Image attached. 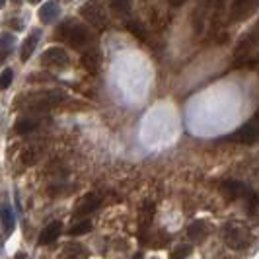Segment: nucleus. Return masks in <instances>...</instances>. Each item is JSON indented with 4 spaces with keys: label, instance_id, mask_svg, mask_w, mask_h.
<instances>
[{
    "label": "nucleus",
    "instance_id": "1",
    "mask_svg": "<svg viewBox=\"0 0 259 259\" xmlns=\"http://www.w3.org/2000/svg\"><path fill=\"white\" fill-rule=\"evenodd\" d=\"M63 100H65V92H59V90L31 92V94L22 96L16 102V107L18 109H24V111H39V109H47L51 105L61 104Z\"/></svg>",
    "mask_w": 259,
    "mask_h": 259
},
{
    "label": "nucleus",
    "instance_id": "2",
    "mask_svg": "<svg viewBox=\"0 0 259 259\" xmlns=\"http://www.w3.org/2000/svg\"><path fill=\"white\" fill-rule=\"evenodd\" d=\"M57 37L66 41L74 49H84L86 45H90L92 33L86 26L78 24L74 20H66L65 24H61V27L57 29Z\"/></svg>",
    "mask_w": 259,
    "mask_h": 259
},
{
    "label": "nucleus",
    "instance_id": "3",
    "mask_svg": "<svg viewBox=\"0 0 259 259\" xmlns=\"http://www.w3.org/2000/svg\"><path fill=\"white\" fill-rule=\"evenodd\" d=\"M222 238H224V242L228 244V247H232V249H244V247H247L249 242H251L249 230H247L244 224H240V222H230V224H226L224 230H222Z\"/></svg>",
    "mask_w": 259,
    "mask_h": 259
},
{
    "label": "nucleus",
    "instance_id": "4",
    "mask_svg": "<svg viewBox=\"0 0 259 259\" xmlns=\"http://www.w3.org/2000/svg\"><path fill=\"white\" fill-rule=\"evenodd\" d=\"M222 191L228 195L230 199H242V201H246L249 210H253V207L257 205V195L253 193L246 183L236 182V180H226V182L222 183Z\"/></svg>",
    "mask_w": 259,
    "mask_h": 259
},
{
    "label": "nucleus",
    "instance_id": "5",
    "mask_svg": "<svg viewBox=\"0 0 259 259\" xmlns=\"http://www.w3.org/2000/svg\"><path fill=\"white\" fill-rule=\"evenodd\" d=\"M80 16L90 24V26L98 27V29H104L107 26V12H105V6L100 0H90L86 2L82 8H80Z\"/></svg>",
    "mask_w": 259,
    "mask_h": 259
},
{
    "label": "nucleus",
    "instance_id": "6",
    "mask_svg": "<svg viewBox=\"0 0 259 259\" xmlns=\"http://www.w3.org/2000/svg\"><path fill=\"white\" fill-rule=\"evenodd\" d=\"M228 141L242 143V144L257 143L259 141V111H255L247 123H244L236 133H232V137H228Z\"/></svg>",
    "mask_w": 259,
    "mask_h": 259
},
{
    "label": "nucleus",
    "instance_id": "7",
    "mask_svg": "<svg viewBox=\"0 0 259 259\" xmlns=\"http://www.w3.org/2000/svg\"><path fill=\"white\" fill-rule=\"evenodd\" d=\"M41 65L47 68H63L68 65V55L63 47H49L41 57Z\"/></svg>",
    "mask_w": 259,
    "mask_h": 259
},
{
    "label": "nucleus",
    "instance_id": "8",
    "mask_svg": "<svg viewBox=\"0 0 259 259\" xmlns=\"http://www.w3.org/2000/svg\"><path fill=\"white\" fill-rule=\"evenodd\" d=\"M257 6H259V0H234L232 10H230L232 22H242V20L249 18Z\"/></svg>",
    "mask_w": 259,
    "mask_h": 259
},
{
    "label": "nucleus",
    "instance_id": "9",
    "mask_svg": "<svg viewBox=\"0 0 259 259\" xmlns=\"http://www.w3.org/2000/svg\"><path fill=\"white\" fill-rule=\"evenodd\" d=\"M63 232V224L59 221H53L49 222L45 228H43V232L39 234V246H47V244H53L59 236Z\"/></svg>",
    "mask_w": 259,
    "mask_h": 259
},
{
    "label": "nucleus",
    "instance_id": "10",
    "mask_svg": "<svg viewBox=\"0 0 259 259\" xmlns=\"http://www.w3.org/2000/svg\"><path fill=\"white\" fill-rule=\"evenodd\" d=\"M100 205V197H96V195H84L80 201L76 203V207H74V214L76 217H84V214H90L96 210V207Z\"/></svg>",
    "mask_w": 259,
    "mask_h": 259
},
{
    "label": "nucleus",
    "instance_id": "11",
    "mask_svg": "<svg viewBox=\"0 0 259 259\" xmlns=\"http://www.w3.org/2000/svg\"><path fill=\"white\" fill-rule=\"evenodd\" d=\"M39 37H41V31H39V29H33V31L29 33V37L24 41V45H22V53H20V57H22V61H24V63L29 61L31 53L35 51V47H37V43H39Z\"/></svg>",
    "mask_w": 259,
    "mask_h": 259
},
{
    "label": "nucleus",
    "instance_id": "12",
    "mask_svg": "<svg viewBox=\"0 0 259 259\" xmlns=\"http://www.w3.org/2000/svg\"><path fill=\"white\" fill-rule=\"evenodd\" d=\"M59 14H61L59 4L51 0V2H47V4L41 6V10H39V20H41L43 24H53V22L59 18Z\"/></svg>",
    "mask_w": 259,
    "mask_h": 259
},
{
    "label": "nucleus",
    "instance_id": "13",
    "mask_svg": "<svg viewBox=\"0 0 259 259\" xmlns=\"http://www.w3.org/2000/svg\"><path fill=\"white\" fill-rule=\"evenodd\" d=\"M80 63L82 66L88 70V72H98V68H100V55L96 51H86L82 55V59H80Z\"/></svg>",
    "mask_w": 259,
    "mask_h": 259
},
{
    "label": "nucleus",
    "instance_id": "14",
    "mask_svg": "<svg viewBox=\"0 0 259 259\" xmlns=\"http://www.w3.org/2000/svg\"><path fill=\"white\" fill-rule=\"evenodd\" d=\"M0 221H2V226H4V230L6 234H10L14 230V212L10 205H2L0 207Z\"/></svg>",
    "mask_w": 259,
    "mask_h": 259
},
{
    "label": "nucleus",
    "instance_id": "15",
    "mask_svg": "<svg viewBox=\"0 0 259 259\" xmlns=\"http://www.w3.org/2000/svg\"><path fill=\"white\" fill-rule=\"evenodd\" d=\"M35 127H37V121H35V119L24 117V119H18V123L14 125V131H16L18 135H27V133H31Z\"/></svg>",
    "mask_w": 259,
    "mask_h": 259
},
{
    "label": "nucleus",
    "instance_id": "16",
    "mask_svg": "<svg viewBox=\"0 0 259 259\" xmlns=\"http://www.w3.org/2000/svg\"><path fill=\"white\" fill-rule=\"evenodd\" d=\"M61 257H65V259H86L88 257V251H86L82 246H78V244H72V246L66 247L65 253H63Z\"/></svg>",
    "mask_w": 259,
    "mask_h": 259
},
{
    "label": "nucleus",
    "instance_id": "17",
    "mask_svg": "<svg viewBox=\"0 0 259 259\" xmlns=\"http://www.w3.org/2000/svg\"><path fill=\"white\" fill-rule=\"evenodd\" d=\"M14 43H16V39L14 35L10 33H4L2 37H0V59H6L14 49Z\"/></svg>",
    "mask_w": 259,
    "mask_h": 259
},
{
    "label": "nucleus",
    "instance_id": "18",
    "mask_svg": "<svg viewBox=\"0 0 259 259\" xmlns=\"http://www.w3.org/2000/svg\"><path fill=\"white\" fill-rule=\"evenodd\" d=\"M189 236L193 238V240H203L205 236H207V232H208V228H207V224L203 221H197V222H193L191 226H189Z\"/></svg>",
    "mask_w": 259,
    "mask_h": 259
},
{
    "label": "nucleus",
    "instance_id": "19",
    "mask_svg": "<svg viewBox=\"0 0 259 259\" xmlns=\"http://www.w3.org/2000/svg\"><path fill=\"white\" fill-rule=\"evenodd\" d=\"M90 230H92V222L82 221L70 228V234H72V236H80V234H86V232H90Z\"/></svg>",
    "mask_w": 259,
    "mask_h": 259
},
{
    "label": "nucleus",
    "instance_id": "20",
    "mask_svg": "<svg viewBox=\"0 0 259 259\" xmlns=\"http://www.w3.org/2000/svg\"><path fill=\"white\" fill-rule=\"evenodd\" d=\"M109 4H111V8L119 14H127L131 10L129 0H109Z\"/></svg>",
    "mask_w": 259,
    "mask_h": 259
},
{
    "label": "nucleus",
    "instance_id": "21",
    "mask_svg": "<svg viewBox=\"0 0 259 259\" xmlns=\"http://www.w3.org/2000/svg\"><path fill=\"white\" fill-rule=\"evenodd\" d=\"M12 70L10 68H6L2 74H0V90H6V88H10V84H12Z\"/></svg>",
    "mask_w": 259,
    "mask_h": 259
},
{
    "label": "nucleus",
    "instance_id": "22",
    "mask_svg": "<svg viewBox=\"0 0 259 259\" xmlns=\"http://www.w3.org/2000/svg\"><path fill=\"white\" fill-rule=\"evenodd\" d=\"M191 251H193V246H180L171 253V259H185Z\"/></svg>",
    "mask_w": 259,
    "mask_h": 259
},
{
    "label": "nucleus",
    "instance_id": "23",
    "mask_svg": "<svg viewBox=\"0 0 259 259\" xmlns=\"http://www.w3.org/2000/svg\"><path fill=\"white\" fill-rule=\"evenodd\" d=\"M185 2H187V0H169V4H171V6H176V8H180V6H183Z\"/></svg>",
    "mask_w": 259,
    "mask_h": 259
},
{
    "label": "nucleus",
    "instance_id": "24",
    "mask_svg": "<svg viewBox=\"0 0 259 259\" xmlns=\"http://www.w3.org/2000/svg\"><path fill=\"white\" fill-rule=\"evenodd\" d=\"M14 259H29V257H27L26 253H22V251H20V253H16V257Z\"/></svg>",
    "mask_w": 259,
    "mask_h": 259
},
{
    "label": "nucleus",
    "instance_id": "25",
    "mask_svg": "<svg viewBox=\"0 0 259 259\" xmlns=\"http://www.w3.org/2000/svg\"><path fill=\"white\" fill-rule=\"evenodd\" d=\"M133 259H143V255H141V253H137V255H135Z\"/></svg>",
    "mask_w": 259,
    "mask_h": 259
},
{
    "label": "nucleus",
    "instance_id": "26",
    "mask_svg": "<svg viewBox=\"0 0 259 259\" xmlns=\"http://www.w3.org/2000/svg\"><path fill=\"white\" fill-rule=\"evenodd\" d=\"M27 2H31V4H37V2H41V0H27Z\"/></svg>",
    "mask_w": 259,
    "mask_h": 259
},
{
    "label": "nucleus",
    "instance_id": "27",
    "mask_svg": "<svg viewBox=\"0 0 259 259\" xmlns=\"http://www.w3.org/2000/svg\"><path fill=\"white\" fill-rule=\"evenodd\" d=\"M4 2H6V0H0V8H2V6H4Z\"/></svg>",
    "mask_w": 259,
    "mask_h": 259
},
{
    "label": "nucleus",
    "instance_id": "28",
    "mask_svg": "<svg viewBox=\"0 0 259 259\" xmlns=\"http://www.w3.org/2000/svg\"><path fill=\"white\" fill-rule=\"evenodd\" d=\"M219 2H222V0H219Z\"/></svg>",
    "mask_w": 259,
    "mask_h": 259
}]
</instances>
